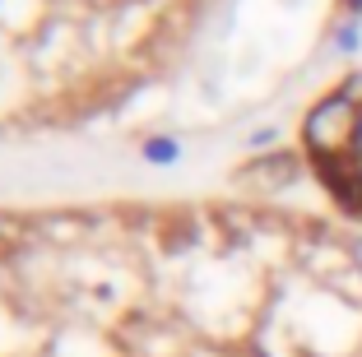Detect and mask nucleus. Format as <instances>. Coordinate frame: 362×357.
<instances>
[{"mask_svg":"<svg viewBox=\"0 0 362 357\" xmlns=\"http://www.w3.org/2000/svg\"><path fill=\"white\" fill-rule=\"evenodd\" d=\"M362 135V103L334 93L325 103H316L302 121V139H307L311 158H330V153H353Z\"/></svg>","mask_w":362,"mask_h":357,"instance_id":"obj_1","label":"nucleus"},{"mask_svg":"<svg viewBox=\"0 0 362 357\" xmlns=\"http://www.w3.org/2000/svg\"><path fill=\"white\" fill-rule=\"evenodd\" d=\"M311 168H316V177L325 181V190H330L344 209L362 213V168H358V158L330 153V158H311Z\"/></svg>","mask_w":362,"mask_h":357,"instance_id":"obj_2","label":"nucleus"},{"mask_svg":"<svg viewBox=\"0 0 362 357\" xmlns=\"http://www.w3.org/2000/svg\"><path fill=\"white\" fill-rule=\"evenodd\" d=\"M293 177H298V158L293 153H274V158H265V163H256V168H246V181H251V186H265V190L288 186Z\"/></svg>","mask_w":362,"mask_h":357,"instance_id":"obj_3","label":"nucleus"},{"mask_svg":"<svg viewBox=\"0 0 362 357\" xmlns=\"http://www.w3.org/2000/svg\"><path fill=\"white\" fill-rule=\"evenodd\" d=\"M144 158H149V163H172V158H177V144H172V139H149V144H144Z\"/></svg>","mask_w":362,"mask_h":357,"instance_id":"obj_4","label":"nucleus"},{"mask_svg":"<svg viewBox=\"0 0 362 357\" xmlns=\"http://www.w3.org/2000/svg\"><path fill=\"white\" fill-rule=\"evenodd\" d=\"M334 42H339V52H353V47H358V28H339V37H334Z\"/></svg>","mask_w":362,"mask_h":357,"instance_id":"obj_5","label":"nucleus"},{"mask_svg":"<svg viewBox=\"0 0 362 357\" xmlns=\"http://www.w3.org/2000/svg\"><path fill=\"white\" fill-rule=\"evenodd\" d=\"M353 260H358V269H362V242H353Z\"/></svg>","mask_w":362,"mask_h":357,"instance_id":"obj_6","label":"nucleus"},{"mask_svg":"<svg viewBox=\"0 0 362 357\" xmlns=\"http://www.w3.org/2000/svg\"><path fill=\"white\" fill-rule=\"evenodd\" d=\"M349 10H362V0H349Z\"/></svg>","mask_w":362,"mask_h":357,"instance_id":"obj_7","label":"nucleus"}]
</instances>
